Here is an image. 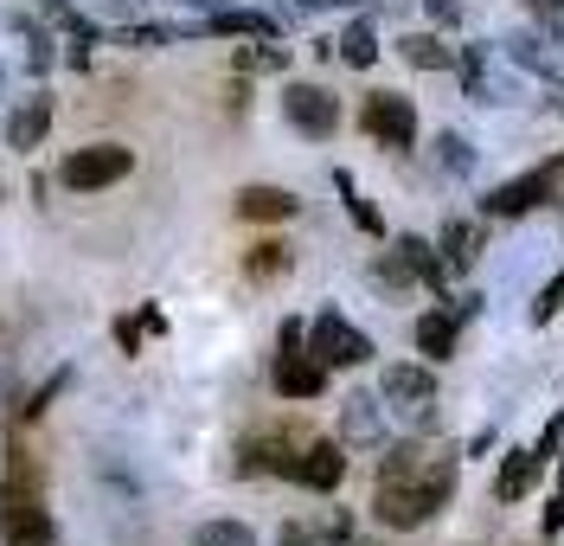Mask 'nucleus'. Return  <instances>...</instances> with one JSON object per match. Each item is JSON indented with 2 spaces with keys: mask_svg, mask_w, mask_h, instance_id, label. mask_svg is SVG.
<instances>
[{
  "mask_svg": "<svg viewBox=\"0 0 564 546\" xmlns=\"http://www.w3.org/2000/svg\"><path fill=\"white\" fill-rule=\"evenodd\" d=\"M456 495V457L449 450H430V443H391V457L379 463V489H372V514L379 527L411 534L423 521L449 508Z\"/></svg>",
  "mask_w": 564,
  "mask_h": 546,
  "instance_id": "1",
  "label": "nucleus"
},
{
  "mask_svg": "<svg viewBox=\"0 0 564 546\" xmlns=\"http://www.w3.org/2000/svg\"><path fill=\"white\" fill-rule=\"evenodd\" d=\"M0 540L7 546H58L52 508H45V475L26 450H7L0 475Z\"/></svg>",
  "mask_w": 564,
  "mask_h": 546,
  "instance_id": "2",
  "label": "nucleus"
},
{
  "mask_svg": "<svg viewBox=\"0 0 564 546\" xmlns=\"http://www.w3.org/2000/svg\"><path fill=\"white\" fill-rule=\"evenodd\" d=\"M456 72H462V97H475V104H488V109L520 104V65L507 58V45H494V39L462 45Z\"/></svg>",
  "mask_w": 564,
  "mask_h": 546,
  "instance_id": "3",
  "label": "nucleus"
},
{
  "mask_svg": "<svg viewBox=\"0 0 564 546\" xmlns=\"http://www.w3.org/2000/svg\"><path fill=\"white\" fill-rule=\"evenodd\" d=\"M129 174H135V154L122 142H90V148H77V154H65V168H58V181L70 193H104V186L129 181Z\"/></svg>",
  "mask_w": 564,
  "mask_h": 546,
  "instance_id": "4",
  "label": "nucleus"
},
{
  "mask_svg": "<svg viewBox=\"0 0 564 546\" xmlns=\"http://www.w3.org/2000/svg\"><path fill=\"white\" fill-rule=\"evenodd\" d=\"M379 399H386V411H404L411 425H430L436 418V373L417 361H398L379 373Z\"/></svg>",
  "mask_w": 564,
  "mask_h": 546,
  "instance_id": "5",
  "label": "nucleus"
},
{
  "mask_svg": "<svg viewBox=\"0 0 564 546\" xmlns=\"http://www.w3.org/2000/svg\"><path fill=\"white\" fill-rule=\"evenodd\" d=\"M308 354L334 373V366H366V361H372V341H366L340 309H321L315 328H308Z\"/></svg>",
  "mask_w": 564,
  "mask_h": 546,
  "instance_id": "6",
  "label": "nucleus"
},
{
  "mask_svg": "<svg viewBox=\"0 0 564 546\" xmlns=\"http://www.w3.org/2000/svg\"><path fill=\"white\" fill-rule=\"evenodd\" d=\"M359 129L372 142H386L391 154H404V148L417 142V109H411V97H398V90H372L366 109H359Z\"/></svg>",
  "mask_w": 564,
  "mask_h": 546,
  "instance_id": "7",
  "label": "nucleus"
},
{
  "mask_svg": "<svg viewBox=\"0 0 564 546\" xmlns=\"http://www.w3.org/2000/svg\"><path fill=\"white\" fill-rule=\"evenodd\" d=\"M507 45V58L520 65V72H532L539 84H552V90H564V39L545 33V26H527V33L500 39Z\"/></svg>",
  "mask_w": 564,
  "mask_h": 546,
  "instance_id": "8",
  "label": "nucleus"
},
{
  "mask_svg": "<svg viewBox=\"0 0 564 546\" xmlns=\"http://www.w3.org/2000/svg\"><path fill=\"white\" fill-rule=\"evenodd\" d=\"M282 116H289L302 136H315V142H327V136L340 129V104H334V90H321V84H289V90H282Z\"/></svg>",
  "mask_w": 564,
  "mask_h": 546,
  "instance_id": "9",
  "label": "nucleus"
},
{
  "mask_svg": "<svg viewBox=\"0 0 564 546\" xmlns=\"http://www.w3.org/2000/svg\"><path fill=\"white\" fill-rule=\"evenodd\" d=\"M558 174H564V168H539V174H520V181L494 186L488 200H481V213H488V218H520V213H539V206L552 200Z\"/></svg>",
  "mask_w": 564,
  "mask_h": 546,
  "instance_id": "10",
  "label": "nucleus"
},
{
  "mask_svg": "<svg viewBox=\"0 0 564 546\" xmlns=\"http://www.w3.org/2000/svg\"><path fill=\"white\" fill-rule=\"evenodd\" d=\"M340 475H347V443H334V437H302V450H295V475L289 482H302V489H340Z\"/></svg>",
  "mask_w": 564,
  "mask_h": 546,
  "instance_id": "11",
  "label": "nucleus"
},
{
  "mask_svg": "<svg viewBox=\"0 0 564 546\" xmlns=\"http://www.w3.org/2000/svg\"><path fill=\"white\" fill-rule=\"evenodd\" d=\"M386 437H391V425H386V399L379 393H352L340 405V443L347 450H386Z\"/></svg>",
  "mask_w": 564,
  "mask_h": 546,
  "instance_id": "12",
  "label": "nucleus"
},
{
  "mask_svg": "<svg viewBox=\"0 0 564 546\" xmlns=\"http://www.w3.org/2000/svg\"><path fill=\"white\" fill-rule=\"evenodd\" d=\"M270 386H276L282 399H321L327 393V366L308 347H282L276 366H270Z\"/></svg>",
  "mask_w": 564,
  "mask_h": 546,
  "instance_id": "13",
  "label": "nucleus"
},
{
  "mask_svg": "<svg viewBox=\"0 0 564 546\" xmlns=\"http://www.w3.org/2000/svg\"><path fill=\"white\" fill-rule=\"evenodd\" d=\"M295 450H302V437H289V431L245 437L238 470H245V475H295Z\"/></svg>",
  "mask_w": 564,
  "mask_h": 546,
  "instance_id": "14",
  "label": "nucleus"
},
{
  "mask_svg": "<svg viewBox=\"0 0 564 546\" xmlns=\"http://www.w3.org/2000/svg\"><path fill=\"white\" fill-rule=\"evenodd\" d=\"M45 129H52V90H33V97H20V109L7 116V148L33 154L45 142Z\"/></svg>",
  "mask_w": 564,
  "mask_h": 546,
  "instance_id": "15",
  "label": "nucleus"
},
{
  "mask_svg": "<svg viewBox=\"0 0 564 546\" xmlns=\"http://www.w3.org/2000/svg\"><path fill=\"white\" fill-rule=\"evenodd\" d=\"M295 213H302V200L289 186H245L238 193V218H250V225H282Z\"/></svg>",
  "mask_w": 564,
  "mask_h": 546,
  "instance_id": "16",
  "label": "nucleus"
},
{
  "mask_svg": "<svg viewBox=\"0 0 564 546\" xmlns=\"http://www.w3.org/2000/svg\"><path fill=\"white\" fill-rule=\"evenodd\" d=\"M456 328H462V315H456V302H449V309L417 315L411 341H417V354H430V361H449V354H456Z\"/></svg>",
  "mask_w": 564,
  "mask_h": 546,
  "instance_id": "17",
  "label": "nucleus"
},
{
  "mask_svg": "<svg viewBox=\"0 0 564 546\" xmlns=\"http://www.w3.org/2000/svg\"><path fill=\"white\" fill-rule=\"evenodd\" d=\"M436 251H443V270H468V264L481 257V225L449 218V225H443V238H436Z\"/></svg>",
  "mask_w": 564,
  "mask_h": 546,
  "instance_id": "18",
  "label": "nucleus"
},
{
  "mask_svg": "<svg viewBox=\"0 0 564 546\" xmlns=\"http://www.w3.org/2000/svg\"><path fill=\"white\" fill-rule=\"evenodd\" d=\"M206 33H231V39H270L276 33V20L270 13H257V7H218L206 20Z\"/></svg>",
  "mask_w": 564,
  "mask_h": 546,
  "instance_id": "19",
  "label": "nucleus"
},
{
  "mask_svg": "<svg viewBox=\"0 0 564 546\" xmlns=\"http://www.w3.org/2000/svg\"><path fill=\"white\" fill-rule=\"evenodd\" d=\"M539 470H545V463H539L532 450H513V457L500 463V482H494V495H500V502H520L532 482H539Z\"/></svg>",
  "mask_w": 564,
  "mask_h": 546,
  "instance_id": "20",
  "label": "nucleus"
},
{
  "mask_svg": "<svg viewBox=\"0 0 564 546\" xmlns=\"http://www.w3.org/2000/svg\"><path fill=\"white\" fill-rule=\"evenodd\" d=\"M398 52H404V65H417V72H449V65H456V52H449L436 33H404Z\"/></svg>",
  "mask_w": 564,
  "mask_h": 546,
  "instance_id": "21",
  "label": "nucleus"
},
{
  "mask_svg": "<svg viewBox=\"0 0 564 546\" xmlns=\"http://www.w3.org/2000/svg\"><path fill=\"white\" fill-rule=\"evenodd\" d=\"M334 186H340V200H347L352 225H359L366 238H386V218H379V206H372V200H359V186H352V174H347V168L334 174Z\"/></svg>",
  "mask_w": 564,
  "mask_h": 546,
  "instance_id": "22",
  "label": "nucleus"
},
{
  "mask_svg": "<svg viewBox=\"0 0 564 546\" xmlns=\"http://www.w3.org/2000/svg\"><path fill=\"white\" fill-rule=\"evenodd\" d=\"M391 251L411 264V277H417V283H430V290L443 283V257H436V245H423V238H398Z\"/></svg>",
  "mask_w": 564,
  "mask_h": 546,
  "instance_id": "23",
  "label": "nucleus"
},
{
  "mask_svg": "<svg viewBox=\"0 0 564 546\" xmlns=\"http://www.w3.org/2000/svg\"><path fill=\"white\" fill-rule=\"evenodd\" d=\"M340 58H347L352 72H366V65H372V58H379V33H372V26H366V20H352L347 33H340Z\"/></svg>",
  "mask_w": 564,
  "mask_h": 546,
  "instance_id": "24",
  "label": "nucleus"
},
{
  "mask_svg": "<svg viewBox=\"0 0 564 546\" xmlns=\"http://www.w3.org/2000/svg\"><path fill=\"white\" fill-rule=\"evenodd\" d=\"M13 39H20V45H26V65H33V77L45 72V65H52V58H58V52H52V33H45V26H33V20H26V13H20V20H13Z\"/></svg>",
  "mask_w": 564,
  "mask_h": 546,
  "instance_id": "25",
  "label": "nucleus"
},
{
  "mask_svg": "<svg viewBox=\"0 0 564 546\" xmlns=\"http://www.w3.org/2000/svg\"><path fill=\"white\" fill-rule=\"evenodd\" d=\"M193 546H257V534H250L245 521H199Z\"/></svg>",
  "mask_w": 564,
  "mask_h": 546,
  "instance_id": "26",
  "label": "nucleus"
},
{
  "mask_svg": "<svg viewBox=\"0 0 564 546\" xmlns=\"http://www.w3.org/2000/svg\"><path fill=\"white\" fill-rule=\"evenodd\" d=\"M245 270L257 277V283H263V277H282V270H289V245H276V238H270V245H257V251L245 257Z\"/></svg>",
  "mask_w": 564,
  "mask_h": 546,
  "instance_id": "27",
  "label": "nucleus"
},
{
  "mask_svg": "<svg viewBox=\"0 0 564 546\" xmlns=\"http://www.w3.org/2000/svg\"><path fill=\"white\" fill-rule=\"evenodd\" d=\"M436 168L443 174H468L475 168V148L462 142V136H436Z\"/></svg>",
  "mask_w": 564,
  "mask_h": 546,
  "instance_id": "28",
  "label": "nucleus"
},
{
  "mask_svg": "<svg viewBox=\"0 0 564 546\" xmlns=\"http://www.w3.org/2000/svg\"><path fill=\"white\" fill-rule=\"evenodd\" d=\"M282 65H289L282 45H245V52H238V72H282Z\"/></svg>",
  "mask_w": 564,
  "mask_h": 546,
  "instance_id": "29",
  "label": "nucleus"
},
{
  "mask_svg": "<svg viewBox=\"0 0 564 546\" xmlns=\"http://www.w3.org/2000/svg\"><path fill=\"white\" fill-rule=\"evenodd\" d=\"M527 13H532V26H545V33L564 39V0H527Z\"/></svg>",
  "mask_w": 564,
  "mask_h": 546,
  "instance_id": "30",
  "label": "nucleus"
},
{
  "mask_svg": "<svg viewBox=\"0 0 564 546\" xmlns=\"http://www.w3.org/2000/svg\"><path fill=\"white\" fill-rule=\"evenodd\" d=\"M558 450H564V405H558V411H552V425L539 431V450H532V457H539V463H552Z\"/></svg>",
  "mask_w": 564,
  "mask_h": 546,
  "instance_id": "31",
  "label": "nucleus"
},
{
  "mask_svg": "<svg viewBox=\"0 0 564 546\" xmlns=\"http://www.w3.org/2000/svg\"><path fill=\"white\" fill-rule=\"evenodd\" d=\"M558 309H564V277H558V283H545V296L532 302V322H552Z\"/></svg>",
  "mask_w": 564,
  "mask_h": 546,
  "instance_id": "32",
  "label": "nucleus"
},
{
  "mask_svg": "<svg viewBox=\"0 0 564 546\" xmlns=\"http://www.w3.org/2000/svg\"><path fill=\"white\" fill-rule=\"evenodd\" d=\"M276 546H321V534L315 527H302V521H289V527L276 534Z\"/></svg>",
  "mask_w": 564,
  "mask_h": 546,
  "instance_id": "33",
  "label": "nucleus"
},
{
  "mask_svg": "<svg viewBox=\"0 0 564 546\" xmlns=\"http://www.w3.org/2000/svg\"><path fill=\"white\" fill-rule=\"evenodd\" d=\"M423 7H430V20H436V26H456V20H462L456 0H423Z\"/></svg>",
  "mask_w": 564,
  "mask_h": 546,
  "instance_id": "34",
  "label": "nucleus"
},
{
  "mask_svg": "<svg viewBox=\"0 0 564 546\" xmlns=\"http://www.w3.org/2000/svg\"><path fill=\"white\" fill-rule=\"evenodd\" d=\"M564 527V495H552V508H545V534H558Z\"/></svg>",
  "mask_w": 564,
  "mask_h": 546,
  "instance_id": "35",
  "label": "nucleus"
},
{
  "mask_svg": "<svg viewBox=\"0 0 564 546\" xmlns=\"http://www.w3.org/2000/svg\"><path fill=\"white\" fill-rule=\"evenodd\" d=\"M33 7L45 13V20H65V13H70V0H33Z\"/></svg>",
  "mask_w": 564,
  "mask_h": 546,
  "instance_id": "36",
  "label": "nucleus"
},
{
  "mask_svg": "<svg viewBox=\"0 0 564 546\" xmlns=\"http://www.w3.org/2000/svg\"><path fill=\"white\" fill-rule=\"evenodd\" d=\"M289 13H315V7H327V0H282Z\"/></svg>",
  "mask_w": 564,
  "mask_h": 546,
  "instance_id": "37",
  "label": "nucleus"
},
{
  "mask_svg": "<svg viewBox=\"0 0 564 546\" xmlns=\"http://www.w3.org/2000/svg\"><path fill=\"white\" fill-rule=\"evenodd\" d=\"M186 7H212V13H218V7H231V0H186Z\"/></svg>",
  "mask_w": 564,
  "mask_h": 546,
  "instance_id": "38",
  "label": "nucleus"
},
{
  "mask_svg": "<svg viewBox=\"0 0 564 546\" xmlns=\"http://www.w3.org/2000/svg\"><path fill=\"white\" fill-rule=\"evenodd\" d=\"M327 7H366V0H327Z\"/></svg>",
  "mask_w": 564,
  "mask_h": 546,
  "instance_id": "39",
  "label": "nucleus"
},
{
  "mask_svg": "<svg viewBox=\"0 0 564 546\" xmlns=\"http://www.w3.org/2000/svg\"><path fill=\"white\" fill-rule=\"evenodd\" d=\"M558 495H564V463H558Z\"/></svg>",
  "mask_w": 564,
  "mask_h": 546,
  "instance_id": "40",
  "label": "nucleus"
},
{
  "mask_svg": "<svg viewBox=\"0 0 564 546\" xmlns=\"http://www.w3.org/2000/svg\"><path fill=\"white\" fill-rule=\"evenodd\" d=\"M347 546H379V540H347Z\"/></svg>",
  "mask_w": 564,
  "mask_h": 546,
  "instance_id": "41",
  "label": "nucleus"
},
{
  "mask_svg": "<svg viewBox=\"0 0 564 546\" xmlns=\"http://www.w3.org/2000/svg\"><path fill=\"white\" fill-rule=\"evenodd\" d=\"M0 90H7V72H0Z\"/></svg>",
  "mask_w": 564,
  "mask_h": 546,
  "instance_id": "42",
  "label": "nucleus"
},
{
  "mask_svg": "<svg viewBox=\"0 0 564 546\" xmlns=\"http://www.w3.org/2000/svg\"><path fill=\"white\" fill-rule=\"evenodd\" d=\"M558 168H564V161H558Z\"/></svg>",
  "mask_w": 564,
  "mask_h": 546,
  "instance_id": "43",
  "label": "nucleus"
}]
</instances>
